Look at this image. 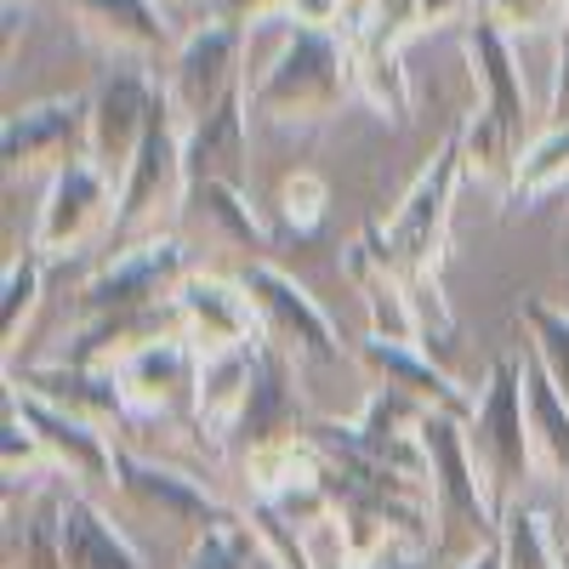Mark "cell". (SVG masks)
Here are the masks:
<instances>
[{
    "instance_id": "7c38bea8",
    "label": "cell",
    "mask_w": 569,
    "mask_h": 569,
    "mask_svg": "<svg viewBox=\"0 0 569 569\" xmlns=\"http://www.w3.org/2000/svg\"><path fill=\"white\" fill-rule=\"evenodd\" d=\"M461 46H467L472 86H479V114L496 120L518 149H530V142H536V120H530V91H525V74H518V52H512L507 23L467 18Z\"/></svg>"
},
{
    "instance_id": "7402d4cb",
    "label": "cell",
    "mask_w": 569,
    "mask_h": 569,
    "mask_svg": "<svg viewBox=\"0 0 569 569\" xmlns=\"http://www.w3.org/2000/svg\"><path fill=\"white\" fill-rule=\"evenodd\" d=\"M257 353H262V342H246V348L217 353V359L200 365V405H194V421H200V433H211L217 445H228L233 421H240V405H246V388H251Z\"/></svg>"
},
{
    "instance_id": "d6986e66",
    "label": "cell",
    "mask_w": 569,
    "mask_h": 569,
    "mask_svg": "<svg viewBox=\"0 0 569 569\" xmlns=\"http://www.w3.org/2000/svg\"><path fill=\"white\" fill-rule=\"evenodd\" d=\"M359 365L376 376L382 388L416 399L421 410H450V416H472V399L461 393L456 376L427 353L421 342H388V337H365L359 342Z\"/></svg>"
},
{
    "instance_id": "3957f363",
    "label": "cell",
    "mask_w": 569,
    "mask_h": 569,
    "mask_svg": "<svg viewBox=\"0 0 569 569\" xmlns=\"http://www.w3.org/2000/svg\"><path fill=\"white\" fill-rule=\"evenodd\" d=\"M467 450L479 467V485L507 512L518 501V485H530L536 472V445H530V421H525V376H518V353L490 359L485 388L472 399L467 416Z\"/></svg>"
},
{
    "instance_id": "d6a6232c",
    "label": "cell",
    "mask_w": 569,
    "mask_h": 569,
    "mask_svg": "<svg viewBox=\"0 0 569 569\" xmlns=\"http://www.w3.org/2000/svg\"><path fill=\"white\" fill-rule=\"evenodd\" d=\"M547 126H569V34H558V69H552V98Z\"/></svg>"
},
{
    "instance_id": "484cf974",
    "label": "cell",
    "mask_w": 569,
    "mask_h": 569,
    "mask_svg": "<svg viewBox=\"0 0 569 569\" xmlns=\"http://www.w3.org/2000/svg\"><path fill=\"white\" fill-rule=\"evenodd\" d=\"M569 182V126H541L536 142L525 149V160H518V177L507 188V200L518 206H536L541 194H552V188Z\"/></svg>"
},
{
    "instance_id": "836d02e7",
    "label": "cell",
    "mask_w": 569,
    "mask_h": 569,
    "mask_svg": "<svg viewBox=\"0 0 569 569\" xmlns=\"http://www.w3.org/2000/svg\"><path fill=\"white\" fill-rule=\"evenodd\" d=\"M376 569H439V558L427 552V558H388V563H376Z\"/></svg>"
},
{
    "instance_id": "7a4b0ae2",
    "label": "cell",
    "mask_w": 569,
    "mask_h": 569,
    "mask_svg": "<svg viewBox=\"0 0 569 569\" xmlns=\"http://www.w3.org/2000/svg\"><path fill=\"white\" fill-rule=\"evenodd\" d=\"M416 433L427 450V496H433V558L439 569H456L501 541V512L479 485V467H472L467 416L427 410Z\"/></svg>"
},
{
    "instance_id": "cb8c5ba5",
    "label": "cell",
    "mask_w": 569,
    "mask_h": 569,
    "mask_svg": "<svg viewBox=\"0 0 569 569\" xmlns=\"http://www.w3.org/2000/svg\"><path fill=\"white\" fill-rule=\"evenodd\" d=\"M188 211H194L217 240H228V246H240L251 262H262V251H268V233H262V222H257V211H251V194L246 188H228V182H206V188H194L188 194Z\"/></svg>"
},
{
    "instance_id": "e575fe53",
    "label": "cell",
    "mask_w": 569,
    "mask_h": 569,
    "mask_svg": "<svg viewBox=\"0 0 569 569\" xmlns=\"http://www.w3.org/2000/svg\"><path fill=\"white\" fill-rule=\"evenodd\" d=\"M456 569H501V547H485L479 558H467V563H456Z\"/></svg>"
},
{
    "instance_id": "ba28073f",
    "label": "cell",
    "mask_w": 569,
    "mask_h": 569,
    "mask_svg": "<svg viewBox=\"0 0 569 569\" xmlns=\"http://www.w3.org/2000/svg\"><path fill=\"white\" fill-rule=\"evenodd\" d=\"M0 160H7V177H58L63 166L91 160V98H46L12 109L0 126Z\"/></svg>"
},
{
    "instance_id": "4fadbf2b",
    "label": "cell",
    "mask_w": 569,
    "mask_h": 569,
    "mask_svg": "<svg viewBox=\"0 0 569 569\" xmlns=\"http://www.w3.org/2000/svg\"><path fill=\"white\" fill-rule=\"evenodd\" d=\"M177 319H182V342L200 359L233 353L246 342H262V319L246 297V284L217 279V273H188L177 284Z\"/></svg>"
},
{
    "instance_id": "83f0119b",
    "label": "cell",
    "mask_w": 569,
    "mask_h": 569,
    "mask_svg": "<svg viewBox=\"0 0 569 569\" xmlns=\"http://www.w3.org/2000/svg\"><path fill=\"white\" fill-rule=\"evenodd\" d=\"M353 69H359V98L382 120L410 114V80L399 69V52H353Z\"/></svg>"
},
{
    "instance_id": "2e32d148",
    "label": "cell",
    "mask_w": 569,
    "mask_h": 569,
    "mask_svg": "<svg viewBox=\"0 0 569 569\" xmlns=\"http://www.w3.org/2000/svg\"><path fill=\"white\" fill-rule=\"evenodd\" d=\"M63 7L74 12L86 46H98L120 69L154 63L171 46V18L160 0H63Z\"/></svg>"
},
{
    "instance_id": "1f68e13d",
    "label": "cell",
    "mask_w": 569,
    "mask_h": 569,
    "mask_svg": "<svg viewBox=\"0 0 569 569\" xmlns=\"http://www.w3.org/2000/svg\"><path fill=\"white\" fill-rule=\"evenodd\" d=\"M325 206H330V188H325L313 171L284 177V188H279V217L291 222L297 233H313V228H319V217H325Z\"/></svg>"
},
{
    "instance_id": "44dd1931",
    "label": "cell",
    "mask_w": 569,
    "mask_h": 569,
    "mask_svg": "<svg viewBox=\"0 0 569 569\" xmlns=\"http://www.w3.org/2000/svg\"><path fill=\"white\" fill-rule=\"evenodd\" d=\"M518 376H525V421H530L536 467H547L552 479L569 485V399L552 388L547 365H541L530 348L518 353Z\"/></svg>"
},
{
    "instance_id": "ac0fdd59",
    "label": "cell",
    "mask_w": 569,
    "mask_h": 569,
    "mask_svg": "<svg viewBox=\"0 0 569 569\" xmlns=\"http://www.w3.org/2000/svg\"><path fill=\"white\" fill-rule=\"evenodd\" d=\"M251 103H246V86L222 98L200 126L182 131V171H188V194L206 182H228V188H246V166H251Z\"/></svg>"
},
{
    "instance_id": "5b68a950",
    "label": "cell",
    "mask_w": 569,
    "mask_h": 569,
    "mask_svg": "<svg viewBox=\"0 0 569 569\" xmlns=\"http://www.w3.org/2000/svg\"><path fill=\"white\" fill-rule=\"evenodd\" d=\"M240 63H246V23L206 18L200 29L182 34V46L171 52V63L160 74V91H166V103H171L182 131L200 126L222 98H233V91L246 86Z\"/></svg>"
},
{
    "instance_id": "30bf717a",
    "label": "cell",
    "mask_w": 569,
    "mask_h": 569,
    "mask_svg": "<svg viewBox=\"0 0 569 569\" xmlns=\"http://www.w3.org/2000/svg\"><path fill=\"white\" fill-rule=\"evenodd\" d=\"M160 109V74L149 69H114L98 91H91V166H103L114 182L137 160L142 137Z\"/></svg>"
},
{
    "instance_id": "8992f818",
    "label": "cell",
    "mask_w": 569,
    "mask_h": 569,
    "mask_svg": "<svg viewBox=\"0 0 569 569\" xmlns=\"http://www.w3.org/2000/svg\"><path fill=\"white\" fill-rule=\"evenodd\" d=\"M182 279H188V251H182L177 233H154V240L120 246L74 291V325L109 319V313H137V308H160V302L177 297Z\"/></svg>"
},
{
    "instance_id": "ffe728a7",
    "label": "cell",
    "mask_w": 569,
    "mask_h": 569,
    "mask_svg": "<svg viewBox=\"0 0 569 569\" xmlns=\"http://www.w3.org/2000/svg\"><path fill=\"white\" fill-rule=\"evenodd\" d=\"M18 388L46 399V405H58V410H69V416H86V421H120L131 410L114 370H86V365H69V359L29 365L18 376Z\"/></svg>"
},
{
    "instance_id": "9a60e30c",
    "label": "cell",
    "mask_w": 569,
    "mask_h": 569,
    "mask_svg": "<svg viewBox=\"0 0 569 569\" xmlns=\"http://www.w3.org/2000/svg\"><path fill=\"white\" fill-rule=\"evenodd\" d=\"M7 410L46 445V456H52L58 472H69V479H80V485H114V445L98 433V421L69 416V410L46 405L23 388L7 393Z\"/></svg>"
},
{
    "instance_id": "603a6c76",
    "label": "cell",
    "mask_w": 569,
    "mask_h": 569,
    "mask_svg": "<svg viewBox=\"0 0 569 569\" xmlns=\"http://www.w3.org/2000/svg\"><path fill=\"white\" fill-rule=\"evenodd\" d=\"M63 569H142V558L86 496L63 490Z\"/></svg>"
},
{
    "instance_id": "8fae6325",
    "label": "cell",
    "mask_w": 569,
    "mask_h": 569,
    "mask_svg": "<svg viewBox=\"0 0 569 569\" xmlns=\"http://www.w3.org/2000/svg\"><path fill=\"white\" fill-rule=\"evenodd\" d=\"M308 427L313 421H308L302 393H297V365L284 359L273 342H262L257 370H251V388H246V405H240V421H233L228 445L246 450V456H262V450L308 439Z\"/></svg>"
},
{
    "instance_id": "f546056e",
    "label": "cell",
    "mask_w": 569,
    "mask_h": 569,
    "mask_svg": "<svg viewBox=\"0 0 569 569\" xmlns=\"http://www.w3.org/2000/svg\"><path fill=\"white\" fill-rule=\"evenodd\" d=\"M251 558H257L251 525H246V518H228V525L206 530L194 547H188L182 569H251Z\"/></svg>"
},
{
    "instance_id": "4316f807",
    "label": "cell",
    "mask_w": 569,
    "mask_h": 569,
    "mask_svg": "<svg viewBox=\"0 0 569 569\" xmlns=\"http://www.w3.org/2000/svg\"><path fill=\"white\" fill-rule=\"evenodd\" d=\"M518 319L530 325V353L547 365L552 388L569 399V308H547V302H525L518 308Z\"/></svg>"
},
{
    "instance_id": "d4e9b609",
    "label": "cell",
    "mask_w": 569,
    "mask_h": 569,
    "mask_svg": "<svg viewBox=\"0 0 569 569\" xmlns=\"http://www.w3.org/2000/svg\"><path fill=\"white\" fill-rule=\"evenodd\" d=\"M496 547H501V569H569V552H558L547 512H536L525 501H512L501 512V541Z\"/></svg>"
},
{
    "instance_id": "d590c367",
    "label": "cell",
    "mask_w": 569,
    "mask_h": 569,
    "mask_svg": "<svg viewBox=\"0 0 569 569\" xmlns=\"http://www.w3.org/2000/svg\"><path fill=\"white\" fill-rule=\"evenodd\" d=\"M558 29L569 34V0H558Z\"/></svg>"
},
{
    "instance_id": "f1b7e54d",
    "label": "cell",
    "mask_w": 569,
    "mask_h": 569,
    "mask_svg": "<svg viewBox=\"0 0 569 569\" xmlns=\"http://www.w3.org/2000/svg\"><path fill=\"white\" fill-rule=\"evenodd\" d=\"M40 279H46V257H40V251H18V257L7 262V297H0V337H7V353L18 348L23 319H29L34 302H40Z\"/></svg>"
},
{
    "instance_id": "4dcf8cb0",
    "label": "cell",
    "mask_w": 569,
    "mask_h": 569,
    "mask_svg": "<svg viewBox=\"0 0 569 569\" xmlns=\"http://www.w3.org/2000/svg\"><path fill=\"white\" fill-rule=\"evenodd\" d=\"M421 23V0H370L353 34V52H399V40Z\"/></svg>"
},
{
    "instance_id": "e0dca14e",
    "label": "cell",
    "mask_w": 569,
    "mask_h": 569,
    "mask_svg": "<svg viewBox=\"0 0 569 569\" xmlns=\"http://www.w3.org/2000/svg\"><path fill=\"white\" fill-rule=\"evenodd\" d=\"M200 353L182 337H160L149 348H137L131 359L114 365L126 405L142 416H171V410H194L200 405Z\"/></svg>"
},
{
    "instance_id": "8d00e7d4",
    "label": "cell",
    "mask_w": 569,
    "mask_h": 569,
    "mask_svg": "<svg viewBox=\"0 0 569 569\" xmlns=\"http://www.w3.org/2000/svg\"><path fill=\"white\" fill-rule=\"evenodd\" d=\"M530 7H536V23H541V12H547V7H558V0H530Z\"/></svg>"
},
{
    "instance_id": "74e56055",
    "label": "cell",
    "mask_w": 569,
    "mask_h": 569,
    "mask_svg": "<svg viewBox=\"0 0 569 569\" xmlns=\"http://www.w3.org/2000/svg\"><path fill=\"white\" fill-rule=\"evenodd\" d=\"M160 7H166V0H160ZM206 7H217V0H206Z\"/></svg>"
},
{
    "instance_id": "6da1fadb",
    "label": "cell",
    "mask_w": 569,
    "mask_h": 569,
    "mask_svg": "<svg viewBox=\"0 0 569 569\" xmlns=\"http://www.w3.org/2000/svg\"><path fill=\"white\" fill-rule=\"evenodd\" d=\"M348 91H359L353 69V34L337 29H308L291 23V34L279 40V52L262 63V74L246 86L251 120L273 126H319L342 109Z\"/></svg>"
},
{
    "instance_id": "9c48e42d",
    "label": "cell",
    "mask_w": 569,
    "mask_h": 569,
    "mask_svg": "<svg viewBox=\"0 0 569 569\" xmlns=\"http://www.w3.org/2000/svg\"><path fill=\"white\" fill-rule=\"evenodd\" d=\"M114 194H120V182L103 171V166H91V160H74L52 177V188H46V206H40V228H34V246L46 262H58V257H74L91 233H98L109 217H114Z\"/></svg>"
},
{
    "instance_id": "277c9868",
    "label": "cell",
    "mask_w": 569,
    "mask_h": 569,
    "mask_svg": "<svg viewBox=\"0 0 569 569\" xmlns=\"http://www.w3.org/2000/svg\"><path fill=\"white\" fill-rule=\"evenodd\" d=\"M188 206V171H182V126L160 91V109L154 126L142 137L137 160L120 177V194H114V217H109V246H137V240H154V222Z\"/></svg>"
},
{
    "instance_id": "5bb4252c",
    "label": "cell",
    "mask_w": 569,
    "mask_h": 569,
    "mask_svg": "<svg viewBox=\"0 0 569 569\" xmlns=\"http://www.w3.org/2000/svg\"><path fill=\"white\" fill-rule=\"evenodd\" d=\"M114 490L131 507L154 512L160 525H188V530H200V536L233 518L200 479H188V472H177V467H160L149 456H131V450H114Z\"/></svg>"
},
{
    "instance_id": "52a82bcc",
    "label": "cell",
    "mask_w": 569,
    "mask_h": 569,
    "mask_svg": "<svg viewBox=\"0 0 569 569\" xmlns=\"http://www.w3.org/2000/svg\"><path fill=\"white\" fill-rule=\"evenodd\" d=\"M240 284H246V297L262 319V342H273L297 370L302 365H342V342H337V330H330L325 308L291 273H279L273 262H246Z\"/></svg>"
}]
</instances>
